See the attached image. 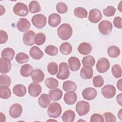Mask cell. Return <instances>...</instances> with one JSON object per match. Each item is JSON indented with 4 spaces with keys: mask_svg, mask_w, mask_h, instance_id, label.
<instances>
[{
    "mask_svg": "<svg viewBox=\"0 0 122 122\" xmlns=\"http://www.w3.org/2000/svg\"><path fill=\"white\" fill-rule=\"evenodd\" d=\"M57 34L62 40H67L71 37L72 34V27L68 23L62 24L58 28Z\"/></svg>",
    "mask_w": 122,
    "mask_h": 122,
    "instance_id": "cell-1",
    "label": "cell"
},
{
    "mask_svg": "<svg viewBox=\"0 0 122 122\" xmlns=\"http://www.w3.org/2000/svg\"><path fill=\"white\" fill-rule=\"evenodd\" d=\"M112 72L115 78H119L122 76V68L119 64H115L112 68Z\"/></svg>",
    "mask_w": 122,
    "mask_h": 122,
    "instance_id": "cell-42",
    "label": "cell"
},
{
    "mask_svg": "<svg viewBox=\"0 0 122 122\" xmlns=\"http://www.w3.org/2000/svg\"><path fill=\"white\" fill-rule=\"evenodd\" d=\"M15 55V51L14 50L11 48H6L2 50L1 53V57L2 58H6L10 61L12 60Z\"/></svg>",
    "mask_w": 122,
    "mask_h": 122,
    "instance_id": "cell-29",
    "label": "cell"
},
{
    "mask_svg": "<svg viewBox=\"0 0 122 122\" xmlns=\"http://www.w3.org/2000/svg\"><path fill=\"white\" fill-rule=\"evenodd\" d=\"M63 95L62 91L59 89H54L49 92V95L51 99L53 101L60 100Z\"/></svg>",
    "mask_w": 122,
    "mask_h": 122,
    "instance_id": "cell-26",
    "label": "cell"
},
{
    "mask_svg": "<svg viewBox=\"0 0 122 122\" xmlns=\"http://www.w3.org/2000/svg\"><path fill=\"white\" fill-rule=\"evenodd\" d=\"M0 121L1 122H5L6 121V116L1 112H0Z\"/></svg>",
    "mask_w": 122,
    "mask_h": 122,
    "instance_id": "cell-53",
    "label": "cell"
},
{
    "mask_svg": "<svg viewBox=\"0 0 122 122\" xmlns=\"http://www.w3.org/2000/svg\"><path fill=\"white\" fill-rule=\"evenodd\" d=\"M33 71L32 66L29 64L23 65L20 69V73L24 77H29L31 75Z\"/></svg>",
    "mask_w": 122,
    "mask_h": 122,
    "instance_id": "cell-27",
    "label": "cell"
},
{
    "mask_svg": "<svg viewBox=\"0 0 122 122\" xmlns=\"http://www.w3.org/2000/svg\"><path fill=\"white\" fill-rule=\"evenodd\" d=\"M32 24L37 28L42 29L46 24V17L42 14H38L34 15L31 19Z\"/></svg>",
    "mask_w": 122,
    "mask_h": 122,
    "instance_id": "cell-4",
    "label": "cell"
},
{
    "mask_svg": "<svg viewBox=\"0 0 122 122\" xmlns=\"http://www.w3.org/2000/svg\"><path fill=\"white\" fill-rule=\"evenodd\" d=\"M70 68L66 62H61L59 64V71L56 76L57 78L61 80L67 79L70 76Z\"/></svg>",
    "mask_w": 122,
    "mask_h": 122,
    "instance_id": "cell-3",
    "label": "cell"
},
{
    "mask_svg": "<svg viewBox=\"0 0 122 122\" xmlns=\"http://www.w3.org/2000/svg\"><path fill=\"white\" fill-rule=\"evenodd\" d=\"M80 76L84 79H90L93 76V70L90 66H83L80 71Z\"/></svg>",
    "mask_w": 122,
    "mask_h": 122,
    "instance_id": "cell-23",
    "label": "cell"
},
{
    "mask_svg": "<svg viewBox=\"0 0 122 122\" xmlns=\"http://www.w3.org/2000/svg\"><path fill=\"white\" fill-rule=\"evenodd\" d=\"M90 105L88 102L84 101H79L76 105V111L79 115L82 116L88 113L90 111Z\"/></svg>",
    "mask_w": 122,
    "mask_h": 122,
    "instance_id": "cell-5",
    "label": "cell"
},
{
    "mask_svg": "<svg viewBox=\"0 0 122 122\" xmlns=\"http://www.w3.org/2000/svg\"><path fill=\"white\" fill-rule=\"evenodd\" d=\"M64 101L68 105L74 104L77 100V95L74 91H69L64 95Z\"/></svg>",
    "mask_w": 122,
    "mask_h": 122,
    "instance_id": "cell-16",
    "label": "cell"
},
{
    "mask_svg": "<svg viewBox=\"0 0 122 122\" xmlns=\"http://www.w3.org/2000/svg\"><path fill=\"white\" fill-rule=\"evenodd\" d=\"M75 117L74 112L71 110H66L61 116L62 120L64 122H72Z\"/></svg>",
    "mask_w": 122,
    "mask_h": 122,
    "instance_id": "cell-28",
    "label": "cell"
},
{
    "mask_svg": "<svg viewBox=\"0 0 122 122\" xmlns=\"http://www.w3.org/2000/svg\"><path fill=\"white\" fill-rule=\"evenodd\" d=\"M82 63L83 66L93 67L95 63L94 58L92 55H88L84 57L82 59Z\"/></svg>",
    "mask_w": 122,
    "mask_h": 122,
    "instance_id": "cell-36",
    "label": "cell"
},
{
    "mask_svg": "<svg viewBox=\"0 0 122 122\" xmlns=\"http://www.w3.org/2000/svg\"><path fill=\"white\" fill-rule=\"evenodd\" d=\"M72 50V48L71 44L68 42L62 43L60 46V51L63 55H67L70 54Z\"/></svg>",
    "mask_w": 122,
    "mask_h": 122,
    "instance_id": "cell-30",
    "label": "cell"
},
{
    "mask_svg": "<svg viewBox=\"0 0 122 122\" xmlns=\"http://www.w3.org/2000/svg\"><path fill=\"white\" fill-rule=\"evenodd\" d=\"M36 33L32 30L27 31L23 35L22 41L23 43L27 46H32L34 43V38Z\"/></svg>",
    "mask_w": 122,
    "mask_h": 122,
    "instance_id": "cell-11",
    "label": "cell"
},
{
    "mask_svg": "<svg viewBox=\"0 0 122 122\" xmlns=\"http://www.w3.org/2000/svg\"><path fill=\"white\" fill-rule=\"evenodd\" d=\"M8 39V36L6 31L3 30H0V43L3 44L7 42Z\"/></svg>",
    "mask_w": 122,
    "mask_h": 122,
    "instance_id": "cell-49",
    "label": "cell"
},
{
    "mask_svg": "<svg viewBox=\"0 0 122 122\" xmlns=\"http://www.w3.org/2000/svg\"><path fill=\"white\" fill-rule=\"evenodd\" d=\"M113 23L114 26L118 29L122 28V19L120 17H116L114 18Z\"/></svg>",
    "mask_w": 122,
    "mask_h": 122,
    "instance_id": "cell-50",
    "label": "cell"
},
{
    "mask_svg": "<svg viewBox=\"0 0 122 122\" xmlns=\"http://www.w3.org/2000/svg\"><path fill=\"white\" fill-rule=\"evenodd\" d=\"M61 111L62 108L61 105L58 102H53L49 106L47 113L50 117L57 118L61 115Z\"/></svg>",
    "mask_w": 122,
    "mask_h": 122,
    "instance_id": "cell-2",
    "label": "cell"
},
{
    "mask_svg": "<svg viewBox=\"0 0 122 122\" xmlns=\"http://www.w3.org/2000/svg\"><path fill=\"white\" fill-rule=\"evenodd\" d=\"M96 66L97 70L99 72L104 73L109 70L110 65L108 60L103 57L98 60Z\"/></svg>",
    "mask_w": 122,
    "mask_h": 122,
    "instance_id": "cell-8",
    "label": "cell"
},
{
    "mask_svg": "<svg viewBox=\"0 0 122 122\" xmlns=\"http://www.w3.org/2000/svg\"><path fill=\"white\" fill-rule=\"evenodd\" d=\"M11 95L10 90L7 86H0V97L3 99H8Z\"/></svg>",
    "mask_w": 122,
    "mask_h": 122,
    "instance_id": "cell-35",
    "label": "cell"
},
{
    "mask_svg": "<svg viewBox=\"0 0 122 122\" xmlns=\"http://www.w3.org/2000/svg\"><path fill=\"white\" fill-rule=\"evenodd\" d=\"M103 115L104 117L105 121L106 122H116V117L110 112H106L103 113Z\"/></svg>",
    "mask_w": 122,
    "mask_h": 122,
    "instance_id": "cell-48",
    "label": "cell"
},
{
    "mask_svg": "<svg viewBox=\"0 0 122 122\" xmlns=\"http://www.w3.org/2000/svg\"><path fill=\"white\" fill-rule=\"evenodd\" d=\"M11 79L8 75L6 74L0 75V86L9 87Z\"/></svg>",
    "mask_w": 122,
    "mask_h": 122,
    "instance_id": "cell-43",
    "label": "cell"
},
{
    "mask_svg": "<svg viewBox=\"0 0 122 122\" xmlns=\"http://www.w3.org/2000/svg\"><path fill=\"white\" fill-rule=\"evenodd\" d=\"M102 14L100 10L98 9H93L90 10L88 17L89 20L92 23H98L101 20Z\"/></svg>",
    "mask_w": 122,
    "mask_h": 122,
    "instance_id": "cell-10",
    "label": "cell"
},
{
    "mask_svg": "<svg viewBox=\"0 0 122 122\" xmlns=\"http://www.w3.org/2000/svg\"><path fill=\"white\" fill-rule=\"evenodd\" d=\"M122 109H121L120 110V111H119V112L118 113V116L119 117V118H120V119L121 120H122Z\"/></svg>",
    "mask_w": 122,
    "mask_h": 122,
    "instance_id": "cell-55",
    "label": "cell"
},
{
    "mask_svg": "<svg viewBox=\"0 0 122 122\" xmlns=\"http://www.w3.org/2000/svg\"><path fill=\"white\" fill-rule=\"evenodd\" d=\"M46 41V36L42 32H39L36 34L34 38V43L37 45H41Z\"/></svg>",
    "mask_w": 122,
    "mask_h": 122,
    "instance_id": "cell-38",
    "label": "cell"
},
{
    "mask_svg": "<svg viewBox=\"0 0 122 122\" xmlns=\"http://www.w3.org/2000/svg\"><path fill=\"white\" fill-rule=\"evenodd\" d=\"M14 94L18 97H23L26 93V88L22 84H17L15 85L12 89Z\"/></svg>",
    "mask_w": 122,
    "mask_h": 122,
    "instance_id": "cell-25",
    "label": "cell"
},
{
    "mask_svg": "<svg viewBox=\"0 0 122 122\" xmlns=\"http://www.w3.org/2000/svg\"><path fill=\"white\" fill-rule=\"evenodd\" d=\"M78 51L82 55H88L92 51V47L89 43L82 42L79 45Z\"/></svg>",
    "mask_w": 122,
    "mask_h": 122,
    "instance_id": "cell-22",
    "label": "cell"
},
{
    "mask_svg": "<svg viewBox=\"0 0 122 122\" xmlns=\"http://www.w3.org/2000/svg\"><path fill=\"white\" fill-rule=\"evenodd\" d=\"M22 112V108L20 104L14 103L12 104L9 109V114L13 118L19 117Z\"/></svg>",
    "mask_w": 122,
    "mask_h": 122,
    "instance_id": "cell-13",
    "label": "cell"
},
{
    "mask_svg": "<svg viewBox=\"0 0 122 122\" xmlns=\"http://www.w3.org/2000/svg\"><path fill=\"white\" fill-rule=\"evenodd\" d=\"M29 56L28 55L23 52L18 53L15 57V60L16 61L20 64H22L26 62L29 60Z\"/></svg>",
    "mask_w": 122,
    "mask_h": 122,
    "instance_id": "cell-39",
    "label": "cell"
},
{
    "mask_svg": "<svg viewBox=\"0 0 122 122\" xmlns=\"http://www.w3.org/2000/svg\"><path fill=\"white\" fill-rule=\"evenodd\" d=\"M39 104L43 108H47L51 102V98L49 95L46 93H42L38 100Z\"/></svg>",
    "mask_w": 122,
    "mask_h": 122,
    "instance_id": "cell-24",
    "label": "cell"
},
{
    "mask_svg": "<svg viewBox=\"0 0 122 122\" xmlns=\"http://www.w3.org/2000/svg\"><path fill=\"white\" fill-rule=\"evenodd\" d=\"M116 11V9L112 6H108L105 9L103 10V14L106 17H111L113 16Z\"/></svg>",
    "mask_w": 122,
    "mask_h": 122,
    "instance_id": "cell-45",
    "label": "cell"
},
{
    "mask_svg": "<svg viewBox=\"0 0 122 122\" xmlns=\"http://www.w3.org/2000/svg\"><path fill=\"white\" fill-rule=\"evenodd\" d=\"M29 11L31 13H35L41 10V7L40 3L36 0H32L29 4Z\"/></svg>",
    "mask_w": 122,
    "mask_h": 122,
    "instance_id": "cell-33",
    "label": "cell"
},
{
    "mask_svg": "<svg viewBox=\"0 0 122 122\" xmlns=\"http://www.w3.org/2000/svg\"><path fill=\"white\" fill-rule=\"evenodd\" d=\"M45 53L50 56H55L58 52V49L57 47L54 45H50L47 46L45 49Z\"/></svg>",
    "mask_w": 122,
    "mask_h": 122,
    "instance_id": "cell-41",
    "label": "cell"
},
{
    "mask_svg": "<svg viewBox=\"0 0 122 122\" xmlns=\"http://www.w3.org/2000/svg\"><path fill=\"white\" fill-rule=\"evenodd\" d=\"M122 94L121 93L119 94H118L117 97H116V100H117V102H118V103L122 106Z\"/></svg>",
    "mask_w": 122,
    "mask_h": 122,
    "instance_id": "cell-51",
    "label": "cell"
},
{
    "mask_svg": "<svg viewBox=\"0 0 122 122\" xmlns=\"http://www.w3.org/2000/svg\"><path fill=\"white\" fill-rule=\"evenodd\" d=\"M14 13L19 16H26L29 13L27 6L23 3L18 2L13 8Z\"/></svg>",
    "mask_w": 122,
    "mask_h": 122,
    "instance_id": "cell-6",
    "label": "cell"
},
{
    "mask_svg": "<svg viewBox=\"0 0 122 122\" xmlns=\"http://www.w3.org/2000/svg\"><path fill=\"white\" fill-rule=\"evenodd\" d=\"M31 76L33 81L38 83L42 82L44 79V74L43 72L39 69L33 71Z\"/></svg>",
    "mask_w": 122,
    "mask_h": 122,
    "instance_id": "cell-20",
    "label": "cell"
},
{
    "mask_svg": "<svg viewBox=\"0 0 122 122\" xmlns=\"http://www.w3.org/2000/svg\"><path fill=\"white\" fill-rule=\"evenodd\" d=\"M122 79H120L117 83V88L119 90H120V91H122Z\"/></svg>",
    "mask_w": 122,
    "mask_h": 122,
    "instance_id": "cell-52",
    "label": "cell"
},
{
    "mask_svg": "<svg viewBox=\"0 0 122 122\" xmlns=\"http://www.w3.org/2000/svg\"><path fill=\"white\" fill-rule=\"evenodd\" d=\"M90 122H103L104 118L101 114L99 113H93L91 116L90 118Z\"/></svg>",
    "mask_w": 122,
    "mask_h": 122,
    "instance_id": "cell-47",
    "label": "cell"
},
{
    "mask_svg": "<svg viewBox=\"0 0 122 122\" xmlns=\"http://www.w3.org/2000/svg\"><path fill=\"white\" fill-rule=\"evenodd\" d=\"M41 87L38 83L33 82L28 86V92L32 97H38L41 93Z\"/></svg>",
    "mask_w": 122,
    "mask_h": 122,
    "instance_id": "cell-12",
    "label": "cell"
},
{
    "mask_svg": "<svg viewBox=\"0 0 122 122\" xmlns=\"http://www.w3.org/2000/svg\"><path fill=\"white\" fill-rule=\"evenodd\" d=\"M30 22L25 18H20L17 23L18 30L21 32H25L28 30L30 27Z\"/></svg>",
    "mask_w": 122,
    "mask_h": 122,
    "instance_id": "cell-17",
    "label": "cell"
},
{
    "mask_svg": "<svg viewBox=\"0 0 122 122\" xmlns=\"http://www.w3.org/2000/svg\"><path fill=\"white\" fill-rule=\"evenodd\" d=\"M57 11L61 14H63L66 13L68 10V6L64 2H59L56 6Z\"/></svg>",
    "mask_w": 122,
    "mask_h": 122,
    "instance_id": "cell-46",
    "label": "cell"
},
{
    "mask_svg": "<svg viewBox=\"0 0 122 122\" xmlns=\"http://www.w3.org/2000/svg\"><path fill=\"white\" fill-rule=\"evenodd\" d=\"M5 12V9L1 5H0V15H2Z\"/></svg>",
    "mask_w": 122,
    "mask_h": 122,
    "instance_id": "cell-54",
    "label": "cell"
},
{
    "mask_svg": "<svg viewBox=\"0 0 122 122\" xmlns=\"http://www.w3.org/2000/svg\"><path fill=\"white\" fill-rule=\"evenodd\" d=\"M62 88L65 92L75 91L77 89V85L75 83L71 81H66L63 83Z\"/></svg>",
    "mask_w": 122,
    "mask_h": 122,
    "instance_id": "cell-32",
    "label": "cell"
},
{
    "mask_svg": "<svg viewBox=\"0 0 122 122\" xmlns=\"http://www.w3.org/2000/svg\"><path fill=\"white\" fill-rule=\"evenodd\" d=\"M97 94V91L95 89L91 87L84 89L82 92V96L84 99L88 101L93 100L96 97Z\"/></svg>",
    "mask_w": 122,
    "mask_h": 122,
    "instance_id": "cell-14",
    "label": "cell"
},
{
    "mask_svg": "<svg viewBox=\"0 0 122 122\" xmlns=\"http://www.w3.org/2000/svg\"><path fill=\"white\" fill-rule=\"evenodd\" d=\"M92 82L94 87L99 88L102 86L104 83V80L101 75H97L95 76L92 80Z\"/></svg>",
    "mask_w": 122,
    "mask_h": 122,
    "instance_id": "cell-44",
    "label": "cell"
},
{
    "mask_svg": "<svg viewBox=\"0 0 122 122\" xmlns=\"http://www.w3.org/2000/svg\"><path fill=\"white\" fill-rule=\"evenodd\" d=\"M101 92L105 98L111 99L115 96L116 94V89L114 86L107 84L101 89Z\"/></svg>",
    "mask_w": 122,
    "mask_h": 122,
    "instance_id": "cell-9",
    "label": "cell"
},
{
    "mask_svg": "<svg viewBox=\"0 0 122 122\" xmlns=\"http://www.w3.org/2000/svg\"><path fill=\"white\" fill-rule=\"evenodd\" d=\"M47 70L49 73L51 75H55L58 72V66L56 62H51L48 64Z\"/></svg>",
    "mask_w": 122,
    "mask_h": 122,
    "instance_id": "cell-40",
    "label": "cell"
},
{
    "mask_svg": "<svg viewBox=\"0 0 122 122\" xmlns=\"http://www.w3.org/2000/svg\"><path fill=\"white\" fill-rule=\"evenodd\" d=\"M30 57L34 60H40L42 58L44 55L43 52L41 49L37 46H33L31 48L29 51Z\"/></svg>",
    "mask_w": 122,
    "mask_h": 122,
    "instance_id": "cell-21",
    "label": "cell"
},
{
    "mask_svg": "<svg viewBox=\"0 0 122 122\" xmlns=\"http://www.w3.org/2000/svg\"><path fill=\"white\" fill-rule=\"evenodd\" d=\"M107 53L110 57L116 58L120 55L121 51L117 46H111L108 48Z\"/></svg>",
    "mask_w": 122,
    "mask_h": 122,
    "instance_id": "cell-34",
    "label": "cell"
},
{
    "mask_svg": "<svg viewBox=\"0 0 122 122\" xmlns=\"http://www.w3.org/2000/svg\"><path fill=\"white\" fill-rule=\"evenodd\" d=\"M61 22V17L57 13H53L50 14L48 18L49 25L51 27H57Z\"/></svg>",
    "mask_w": 122,
    "mask_h": 122,
    "instance_id": "cell-18",
    "label": "cell"
},
{
    "mask_svg": "<svg viewBox=\"0 0 122 122\" xmlns=\"http://www.w3.org/2000/svg\"><path fill=\"white\" fill-rule=\"evenodd\" d=\"M74 15L79 18H85L87 17V10L82 7H77L74 10Z\"/></svg>",
    "mask_w": 122,
    "mask_h": 122,
    "instance_id": "cell-37",
    "label": "cell"
},
{
    "mask_svg": "<svg viewBox=\"0 0 122 122\" xmlns=\"http://www.w3.org/2000/svg\"><path fill=\"white\" fill-rule=\"evenodd\" d=\"M112 29V25L109 20H102L98 25V29L100 32L104 35L109 34L111 32Z\"/></svg>",
    "mask_w": 122,
    "mask_h": 122,
    "instance_id": "cell-7",
    "label": "cell"
},
{
    "mask_svg": "<svg viewBox=\"0 0 122 122\" xmlns=\"http://www.w3.org/2000/svg\"><path fill=\"white\" fill-rule=\"evenodd\" d=\"M11 62L9 59L6 58H1L0 59V72L5 74L9 72L11 69Z\"/></svg>",
    "mask_w": 122,
    "mask_h": 122,
    "instance_id": "cell-15",
    "label": "cell"
},
{
    "mask_svg": "<svg viewBox=\"0 0 122 122\" xmlns=\"http://www.w3.org/2000/svg\"><path fill=\"white\" fill-rule=\"evenodd\" d=\"M68 63L69 68L72 71H78L81 66L79 59L76 57H71L68 59Z\"/></svg>",
    "mask_w": 122,
    "mask_h": 122,
    "instance_id": "cell-19",
    "label": "cell"
},
{
    "mask_svg": "<svg viewBox=\"0 0 122 122\" xmlns=\"http://www.w3.org/2000/svg\"><path fill=\"white\" fill-rule=\"evenodd\" d=\"M45 84L47 87L50 89H56L59 86L58 81L53 78H48L45 81Z\"/></svg>",
    "mask_w": 122,
    "mask_h": 122,
    "instance_id": "cell-31",
    "label": "cell"
}]
</instances>
